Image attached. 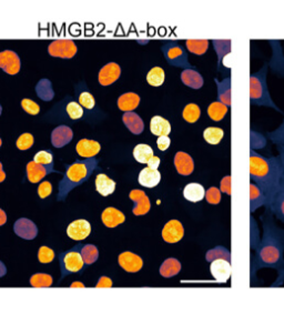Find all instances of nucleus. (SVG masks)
<instances>
[{
  "label": "nucleus",
  "mask_w": 284,
  "mask_h": 313,
  "mask_svg": "<svg viewBox=\"0 0 284 313\" xmlns=\"http://www.w3.org/2000/svg\"><path fill=\"white\" fill-rule=\"evenodd\" d=\"M36 93L38 95L41 100L50 101L53 97H55V93H53L51 83L48 79H42L36 86Z\"/></svg>",
  "instance_id": "38"
},
{
  "label": "nucleus",
  "mask_w": 284,
  "mask_h": 313,
  "mask_svg": "<svg viewBox=\"0 0 284 313\" xmlns=\"http://www.w3.org/2000/svg\"><path fill=\"white\" fill-rule=\"evenodd\" d=\"M228 111L229 108L227 106H224L219 101H214L208 108V116L210 117L213 121L219 122L227 116Z\"/></svg>",
  "instance_id": "36"
},
{
  "label": "nucleus",
  "mask_w": 284,
  "mask_h": 313,
  "mask_svg": "<svg viewBox=\"0 0 284 313\" xmlns=\"http://www.w3.org/2000/svg\"><path fill=\"white\" fill-rule=\"evenodd\" d=\"M160 180H161V174L159 170H153L150 168H144L140 171L138 176V182L144 188H154L157 187Z\"/></svg>",
  "instance_id": "22"
},
{
  "label": "nucleus",
  "mask_w": 284,
  "mask_h": 313,
  "mask_svg": "<svg viewBox=\"0 0 284 313\" xmlns=\"http://www.w3.org/2000/svg\"><path fill=\"white\" fill-rule=\"evenodd\" d=\"M50 170L46 168L45 166L36 164L35 161H30L27 165V178L31 183H38L40 182L48 174H50Z\"/></svg>",
  "instance_id": "27"
},
{
  "label": "nucleus",
  "mask_w": 284,
  "mask_h": 313,
  "mask_svg": "<svg viewBox=\"0 0 284 313\" xmlns=\"http://www.w3.org/2000/svg\"><path fill=\"white\" fill-rule=\"evenodd\" d=\"M214 83L218 88V101L229 108L231 106V78L227 77L222 82H219L216 78Z\"/></svg>",
  "instance_id": "24"
},
{
  "label": "nucleus",
  "mask_w": 284,
  "mask_h": 313,
  "mask_svg": "<svg viewBox=\"0 0 284 313\" xmlns=\"http://www.w3.org/2000/svg\"><path fill=\"white\" fill-rule=\"evenodd\" d=\"M212 42L218 55V69L222 71L224 58L231 52V40H212Z\"/></svg>",
  "instance_id": "33"
},
{
  "label": "nucleus",
  "mask_w": 284,
  "mask_h": 313,
  "mask_svg": "<svg viewBox=\"0 0 284 313\" xmlns=\"http://www.w3.org/2000/svg\"><path fill=\"white\" fill-rule=\"evenodd\" d=\"M101 220H103V223L107 226V228L114 229L125 222L126 217L120 210H118L114 207H108L104 210L103 214H101Z\"/></svg>",
  "instance_id": "20"
},
{
  "label": "nucleus",
  "mask_w": 284,
  "mask_h": 313,
  "mask_svg": "<svg viewBox=\"0 0 284 313\" xmlns=\"http://www.w3.org/2000/svg\"><path fill=\"white\" fill-rule=\"evenodd\" d=\"M34 161L36 164H39L45 166L46 168L49 169L51 172L56 170H53V154L48 150H41L39 152H37L34 156Z\"/></svg>",
  "instance_id": "43"
},
{
  "label": "nucleus",
  "mask_w": 284,
  "mask_h": 313,
  "mask_svg": "<svg viewBox=\"0 0 284 313\" xmlns=\"http://www.w3.org/2000/svg\"><path fill=\"white\" fill-rule=\"evenodd\" d=\"M205 197L208 203L219 204L220 201H221V191L217 187H211L206 191Z\"/></svg>",
  "instance_id": "49"
},
{
  "label": "nucleus",
  "mask_w": 284,
  "mask_h": 313,
  "mask_svg": "<svg viewBox=\"0 0 284 313\" xmlns=\"http://www.w3.org/2000/svg\"><path fill=\"white\" fill-rule=\"evenodd\" d=\"M206 190L202 185L198 182H191L183 189V197L185 200L190 201L192 203L200 202L203 198H205Z\"/></svg>",
  "instance_id": "25"
},
{
  "label": "nucleus",
  "mask_w": 284,
  "mask_h": 313,
  "mask_svg": "<svg viewBox=\"0 0 284 313\" xmlns=\"http://www.w3.org/2000/svg\"><path fill=\"white\" fill-rule=\"evenodd\" d=\"M173 164L176 172L181 176H190L195 170L194 159L189 153L183 152V151H179L175 153Z\"/></svg>",
  "instance_id": "17"
},
{
  "label": "nucleus",
  "mask_w": 284,
  "mask_h": 313,
  "mask_svg": "<svg viewBox=\"0 0 284 313\" xmlns=\"http://www.w3.org/2000/svg\"><path fill=\"white\" fill-rule=\"evenodd\" d=\"M140 105V96L135 93H127L118 98V108L121 111L131 112Z\"/></svg>",
  "instance_id": "28"
},
{
  "label": "nucleus",
  "mask_w": 284,
  "mask_h": 313,
  "mask_svg": "<svg viewBox=\"0 0 284 313\" xmlns=\"http://www.w3.org/2000/svg\"><path fill=\"white\" fill-rule=\"evenodd\" d=\"M120 75H121V68L119 64L116 62L107 63L99 71L98 74L99 84L101 86H104V87H107V86H110L116 83L117 80L120 78Z\"/></svg>",
  "instance_id": "14"
},
{
  "label": "nucleus",
  "mask_w": 284,
  "mask_h": 313,
  "mask_svg": "<svg viewBox=\"0 0 284 313\" xmlns=\"http://www.w3.org/2000/svg\"><path fill=\"white\" fill-rule=\"evenodd\" d=\"M217 259H224V260L231 261V253L224 247H216L213 249L209 250L206 253V260L208 262H212L213 260H217Z\"/></svg>",
  "instance_id": "41"
},
{
  "label": "nucleus",
  "mask_w": 284,
  "mask_h": 313,
  "mask_svg": "<svg viewBox=\"0 0 284 313\" xmlns=\"http://www.w3.org/2000/svg\"><path fill=\"white\" fill-rule=\"evenodd\" d=\"M67 113L68 116L71 118V119L73 120H77V119H80L83 116V109L82 107L80 106L78 102H74V101H71L69 102V104L67 105Z\"/></svg>",
  "instance_id": "47"
},
{
  "label": "nucleus",
  "mask_w": 284,
  "mask_h": 313,
  "mask_svg": "<svg viewBox=\"0 0 284 313\" xmlns=\"http://www.w3.org/2000/svg\"><path fill=\"white\" fill-rule=\"evenodd\" d=\"M14 230L16 234L25 240H33L38 234L37 225L33 221L27 218H21L16 221L14 224Z\"/></svg>",
  "instance_id": "15"
},
{
  "label": "nucleus",
  "mask_w": 284,
  "mask_h": 313,
  "mask_svg": "<svg viewBox=\"0 0 284 313\" xmlns=\"http://www.w3.org/2000/svg\"><path fill=\"white\" fill-rule=\"evenodd\" d=\"M91 233V224L84 219L74 220L68 225L67 234L74 241H82L87 239Z\"/></svg>",
  "instance_id": "10"
},
{
  "label": "nucleus",
  "mask_w": 284,
  "mask_h": 313,
  "mask_svg": "<svg viewBox=\"0 0 284 313\" xmlns=\"http://www.w3.org/2000/svg\"><path fill=\"white\" fill-rule=\"evenodd\" d=\"M96 190L103 197H108L116 190V181L105 174L96 177Z\"/></svg>",
  "instance_id": "26"
},
{
  "label": "nucleus",
  "mask_w": 284,
  "mask_h": 313,
  "mask_svg": "<svg viewBox=\"0 0 284 313\" xmlns=\"http://www.w3.org/2000/svg\"><path fill=\"white\" fill-rule=\"evenodd\" d=\"M129 198L135 203L132 213L137 215V217L138 215L147 214L150 211V209H151V202H150V199L144 191L139 190V189H133L129 193Z\"/></svg>",
  "instance_id": "11"
},
{
  "label": "nucleus",
  "mask_w": 284,
  "mask_h": 313,
  "mask_svg": "<svg viewBox=\"0 0 284 313\" xmlns=\"http://www.w3.org/2000/svg\"><path fill=\"white\" fill-rule=\"evenodd\" d=\"M55 257H56V253L52 249H50V248H48L46 246L40 247V249L38 251V260L41 263H44V264L50 263L53 261Z\"/></svg>",
  "instance_id": "48"
},
{
  "label": "nucleus",
  "mask_w": 284,
  "mask_h": 313,
  "mask_svg": "<svg viewBox=\"0 0 284 313\" xmlns=\"http://www.w3.org/2000/svg\"><path fill=\"white\" fill-rule=\"evenodd\" d=\"M78 104L81 107H84L85 109H92L96 105V100L92 95L88 93V91H84V93H82L79 96Z\"/></svg>",
  "instance_id": "51"
},
{
  "label": "nucleus",
  "mask_w": 284,
  "mask_h": 313,
  "mask_svg": "<svg viewBox=\"0 0 284 313\" xmlns=\"http://www.w3.org/2000/svg\"><path fill=\"white\" fill-rule=\"evenodd\" d=\"M277 152H278V158L281 160V164L284 168V145H276Z\"/></svg>",
  "instance_id": "57"
},
{
  "label": "nucleus",
  "mask_w": 284,
  "mask_h": 313,
  "mask_svg": "<svg viewBox=\"0 0 284 313\" xmlns=\"http://www.w3.org/2000/svg\"><path fill=\"white\" fill-rule=\"evenodd\" d=\"M76 287H81V288H83L84 285H83L82 283H80V282H74V283L71 284V288H76Z\"/></svg>",
  "instance_id": "61"
},
{
  "label": "nucleus",
  "mask_w": 284,
  "mask_h": 313,
  "mask_svg": "<svg viewBox=\"0 0 284 313\" xmlns=\"http://www.w3.org/2000/svg\"><path fill=\"white\" fill-rule=\"evenodd\" d=\"M283 174L284 168L278 155L266 158L251 148L250 178L251 181H253L264 194L265 209L270 208Z\"/></svg>",
  "instance_id": "2"
},
{
  "label": "nucleus",
  "mask_w": 284,
  "mask_h": 313,
  "mask_svg": "<svg viewBox=\"0 0 284 313\" xmlns=\"http://www.w3.org/2000/svg\"><path fill=\"white\" fill-rule=\"evenodd\" d=\"M150 130L154 136H169L171 132L170 122L160 116H154L150 121Z\"/></svg>",
  "instance_id": "30"
},
{
  "label": "nucleus",
  "mask_w": 284,
  "mask_h": 313,
  "mask_svg": "<svg viewBox=\"0 0 284 313\" xmlns=\"http://www.w3.org/2000/svg\"><path fill=\"white\" fill-rule=\"evenodd\" d=\"M78 249L79 247H76L74 249L60 255L61 278H65L67 274L80 272L83 269L84 262L82 260L81 253L78 251Z\"/></svg>",
  "instance_id": "6"
},
{
  "label": "nucleus",
  "mask_w": 284,
  "mask_h": 313,
  "mask_svg": "<svg viewBox=\"0 0 284 313\" xmlns=\"http://www.w3.org/2000/svg\"><path fill=\"white\" fill-rule=\"evenodd\" d=\"M20 58L13 50H4L0 52V68L8 74H17L20 71Z\"/></svg>",
  "instance_id": "12"
},
{
  "label": "nucleus",
  "mask_w": 284,
  "mask_h": 313,
  "mask_svg": "<svg viewBox=\"0 0 284 313\" xmlns=\"http://www.w3.org/2000/svg\"><path fill=\"white\" fill-rule=\"evenodd\" d=\"M165 72L161 67H153L147 73V83L151 87H160L164 84Z\"/></svg>",
  "instance_id": "37"
},
{
  "label": "nucleus",
  "mask_w": 284,
  "mask_h": 313,
  "mask_svg": "<svg viewBox=\"0 0 284 313\" xmlns=\"http://www.w3.org/2000/svg\"><path fill=\"white\" fill-rule=\"evenodd\" d=\"M73 132L67 126H59L51 133V143L55 148H62L71 141Z\"/></svg>",
  "instance_id": "21"
},
{
  "label": "nucleus",
  "mask_w": 284,
  "mask_h": 313,
  "mask_svg": "<svg viewBox=\"0 0 284 313\" xmlns=\"http://www.w3.org/2000/svg\"><path fill=\"white\" fill-rule=\"evenodd\" d=\"M181 271V263L175 258H168L164 260L159 269V272L163 278H172Z\"/></svg>",
  "instance_id": "32"
},
{
  "label": "nucleus",
  "mask_w": 284,
  "mask_h": 313,
  "mask_svg": "<svg viewBox=\"0 0 284 313\" xmlns=\"http://www.w3.org/2000/svg\"><path fill=\"white\" fill-rule=\"evenodd\" d=\"M267 64L264 63L259 71L250 75V102L252 106L270 107L283 115V111L272 100L266 84Z\"/></svg>",
  "instance_id": "4"
},
{
  "label": "nucleus",
  "mask_w": 284,
  "mask_h": 313,
  "mask_svg": "<svg viewBox=\"0 0 284 313\" xmlns=\"http://www.w3.org/2000/svg\"><path fill=\"white\" fill-rule=\"evenodd\" d=\"M2 144H3V140H2V138H0V147H2Z\"/></svg>",
  "instance_id": "63"
},
{
  "label": "nucleus",
  "mask_w": 284,
  "mask_h": 313,
  "mask_svg": "<svg viewBox=\"0 0 284 313\" xmlns=\"http://www.w3.org/2000/svg\"><path fill=\"white\" fill-rule=\"evenodd\" d=\"M5 179H6V174L3 170V164L0 163V183L4 182Z\"/></svg>",
  "instance_id": "60"
},
{
  "label": "nucleus",
  "mask_w": 284,
  "mask_h": 313,
  "mask_svg": "<svg viewBox=\"0 0 284 313\" xmlns=\"http://www.w3.org/2000/svg\"><path fill=\"white\" fill-rule=\"evenodd\" d=\"M76 150L80 156H82V158L85 159H90L94 158V156L100 152L101 145L98 141H94V140L81 139L80 141H78L76 145Z\"/></svg>",
  "instance_id": "19"
},
{
  "label": "nucleus",
  "mask_w": 284,
  "mask_h": 313,
  "mask_svg": "<svg viewBox=\"0 0 284 313\" xmlns=\"http://www.w3.org/2000/svg\"><path fill=\"white\" fill-rule=\"evenodd\" d=\"M122 121L128 130L133 134H141L144 130V122L136 112H125L122 116Z\"/></svg>",
  "instance_id": "23"
},
{
  "label": "nucleus",
  "mask_w": 284,
  "mask_h": 313,
  "mask_svg": "<svg viewBox=\"0 0 284 313\" xmlns=\"http://www.w3.org/2000/svg\"><path fill=\"white\" fill-rule=\"evenodd\" d=\"M223 136L224 131L221 128L218 127H209L203 131V138H205L206 142L212 145H216L221 142Z\"/></svg>",
  "instance_id": "39"
},
{
  "label": "nucleus",
  "mask_w": 284,
  "mask_h": 313,
  "mask_svg": "<svg viewBox=\"0 0 284 313\" xmlns=\"http://www.w3.org/2000/svg\"><path fill=\"white\" fill-rule=\"evenodd\" d=\"M181 82L191 89H200L203 86V77L195 69H184L181 72Z\"/></svg>",
  "instance_id": "29"
},
{
  "label": "nucleus",
  "mask_w": 284,
  "mask_h": 313,
  "mask_svg": "<svg viewBox=\"0 0 284 313\" xmlns=\"http://www.w3.org/2000/svg\"><path fill=\"white\" fill-rule=\"evenodd\" d=\"M21 107H23V109L27 113H29V115L37 116L40 112L39 105L36 104V102L31 99H27V98L23 99V101H21Z\"/></svg>",
  "instance_id": "50"
},
{
  "label": "nucleus",
  "mask_w": 284,
  "mask_h": 313,
  "mask_svg": "<svg viewBox=\"0 0 284 313\" xmlns=\"http://www.w3.org/2000/svg\"><path fill=\"white\" fill-rule=\"evenodd\" d=\"M267 139L275 145H284V120L275 130L266 133Z\"/></svg>",
  "instance_id": "45"
},
{
  "label": "nucleus",
  "mask_w": 284,
  "mask_h": 313,
  "mask_svg": "<svg viewBox=\"0 0 284 313\" xmlns=\"http://www.w3.org/2000/svg\"><path fill=\"white\" fill-rule=\"evenodd\" d=\"M2 112H3V107L0 106V115H2Z\"/></svg>",
  "instance_id": "62"
},
{
  "label": "nucleus",
  "mask_w": 284,
  "mask_h": 313,
  "mask_svg": "<svg viewBox=\"0 0 284 313\" xmlns=\"http://www.w3.org/2000/svg\"><path fill=\"white\" fill-rule=\"evenodd\" d=\"M52 281V277L46 273H37L30 278V284L34 288H49Z\"/></svg>",
  "instance_id": "44"
},
{
  "label": "nucleus",
  "mask_w": 284,
  "mask_h": 313,
  "mask_svg": "<svg viewBox=\"0 0 284 313\" xmlns=\"http://www.w3.org/2000/svg\"><path fill=\"white\" fill-rule=\"evenodd\" d=\"M260 207H265L264 194L253 181L250 183V211L254 213Z\"/></svg>",
  "instance_id": "31"
},
{
  "label": "nucleus",
  "mask_w": 284,
  "mask_h": 313,
  "mask_svg": "<svg viewBox=\"0 0 284 313\" xmlns=\"http://www.w3.org/2000/svg\"><path fill=\"white\" fill-rule=\"evenodd\" d=\"M274 218L284 223V174L269 208Z\"/></svg>",
  "instance_id": "16"
},
{
  "label": "nucleus",
  "mask_w": 284,
  "mask_h": 313,
  "mask_svg": "<svg viewBox=\"0 0 284 313\" xmlns=\"http://www.w3.org/2000/svg\"><path fill=\"white\" fill-rule=\"evenodd\" d=\"M51 57L71 59L77 53V46L72 40H55L48 47Z\"/></svg>",
  "instance_id": "7"
},
{
  "label": "nucleus",
  "mask_w": 284,
  "mask_h": 313,
  "mask_svg": "<svg viewBox=\"0 0 284 313\" xmlns=\"http://www.w3.org/2000/svg\"><path fill=\"white\" fill-rule=\"evenodd\" d=\"M147 165H148V168L153 169V170H158L159 166H160V158L157 155H153L149 159Z\"/></svg>",
  "instance_id": "56"
},
{
  "label": "nucleus",
  "mask_w": 284,
  "mask_h": 313,
  "mask_svg": "<svg viewBox=\"0 0 284 313\" xmlns=\"http://www.w3.org/2000/svg\"><path fill=\"white\" fill-rule=\"evenodd\" d=\"M263 234L255 248V257L252 261V272L261 268L275 269L281 273L284 271V229L275 223L274 215L265 209L261 215Z\"/></svg>",
  "instance_id": "1"
},
{
  "label": "nucleus",
  "mask_w": 284,
  "mask_h": 313,
  "mask_svg": "<svg viewBox=\"0 0 284 313\" xmlns=\"http://www.w3.org/2000/svg\"><path fill=\"white\" fill-rule=\"evenodd\" d=\"M161 236L168 244H176L184 237V228L179 220L172 219L164 224Z\"/></svg>",
  "instance_id": "8"
},
{
  "label": "nucleus",
  "mask_w": 284,
  "mask_h": 313,
  "mask_svg": "<svg viewBox=\"0 0 284 313\" xmlns=\"http://www.w3.org/2000/svg\"><path fill=\"white\" fill-rule=\"evenodd\" d=\"M7 222V215L3 209H0V226Z\"/></svg>",
  "instance_id": "58"
},
{
  "label": "nucleus",
  "mask_w": 284,
  "mask_h": 313,
  "mask_svg": "<svg viewBox=\"0 0 284 313\" xmlns=\"http://www.w3.org/2000/svg\"><path fill=\"white\" fill-rule=\"evenodd\" d=\"M52 186L49 181L41 182L38 187V194L41 199H46L51 194Z\"/></svg>",
  "instance_id": "52"
},
{
  "label": "nucleus",
  "mask_w": 284,
  "mask_h": 313,
  "mask_svg": "<svg viewBox=\"0 0 284 313\" xmlns=\"http://www.w3.org/2000/svg\"><path fill=\"white\" fill-rule=\"evenodd\" d=\"M118 262H119V266L125 270L126 272L129 273L139 272L143 266V260L141 259V257H139L136 253L130 251L122 252L121 255H119Z\"/></svg>",
  "instance_id": "13"
},
{
  "label": "nucleus",
  "mask_w": 284,
  "mask_h": 313,
  "mask_svg": "<svg viewBox=\"0 0 284 313\" xmlns=\"http://www.w3.org/2000/svg\"><path fill=\"white\" fill-rule=\"evenodd\" d=\"M220 191L231 196V176H226L220 183Z\"/></svg>",
  "instance_id": "53"
},
{
  "label": "nucleus",
  "mask_w": 284,
  "mask_h": 313,
  "mask_svg": "<svg viewBox=\"0 0 284 313\" xmlns=\"http://www.w3.org/2000/svg\"><path fill=\"white\" fill-rule=\"evenodd\" d=\"M133 158L136 159V161H138L139 164H147L149 159L153 156V150L152 148L150 147L149 144H144V143H140L137 144L135 149H133Z\"/></svg>",
  "instance_id": "34"
},
{
  "label": "nucleus",
  "mask_w": 284,
  "mask_h": 313,
  "mask_svg": "<svg viewBox=\"0 0 284 313\" xmlns=\"http://www.w3.org/2000/svg\"><path fill=\"white\" fill-rule=\"evenodd\" d=\"M186 49L197 56L205 55L209 49V40L207 39H187L185 40Z\"/></svg>",
  "instance_id": "35"
},
{
  "label": "nucleus",
  "mask_w": 284,
  "mask_h": 313,
  "mask_svg": "<svg viewBox=\"0 0 284 313\" xmlns=\"http://www.w3.org/2000/svg\"><path fill=\"white\" fill-rule=\"evenodd\" d=\"M269 42H270V45L273 49L270 66H271L273 71L284 78V55H283L280 41L278 40H269Z\"/></svg>",
  "instance_id": "18"
},
{
  "label": "nucleus",
  "mask_w": 284,
  "mask_h": 313,
  "mask_svg": "<svg viewBox=\"0 0 284 313\" xmlns=\"http://www.w3.org/2000/svg\"><path fill=\"white\" fill-rule=\"evenodd\" d=\"M231 264L224 259H217L210 264V272L218 283H226L231 277Z\"/></svg>",
  "instance_id": "9"
},
{
  "label": "nucleus",
  "mask_w": 284,
  "mask_h": 313,
  "mask_svg": "<svg viewBox=\"0 0 284 313\" xmlns=\"http://www.w3.org/2000/svg\"><path fill=\"white\" fill-rule=\"evenodd\" d=\"M162 52L167 59V61L171 66L174 67H181V68H186V69H194L195 67H192L187 60V53L186 51L182 48L178 42L171 41L167 42L164 46H162Z\"/></svg>",
  "instance_id": "5"
},
{
  "label": "nucleus",
  "mask_w": 284,
  "mask_h": 313,
  "mask_svg": "<svg viewBox=\"0 0 284 313\" xmlns=\"http://www.w3.org/2000/svg\"><path fill=\"white\" fill-rule=\"evenodd\" d=\"M33 144H34V136L28 132L21 134V136L17 139V141H16V147L21 151L30 149L33 147Z\"/></svg>",
  "instance_id": "46"
},
{
  "label": "nucleus",
  "mask_w": 284,
  "mask_h": 313,
  "mask_svg": "<svg viewBox=\"0 0 284 313\" xmlns=\"http://www.w3.org/2000/svg\"><path fill=\"white\" fill-rule=\"evenodd\" d=\"M6 273H7L6 267H5V264L2 261H0V278L4 277Z\"/></svg>",
  "instance_id": "59"
},
{
  "label": "nucleus",
  "mask_w": 284,
  "mask_h": 313,
  "mask_svg": "<svg viewBox=\"0 0 284 313\" xmlns=\"http://www.w3.org/2000/svg\"><path fill=\"white\" fill-rule=\"evenodd\" d=\"M171 144V139L168 136H160L157 139V145L159 150L167 151Z\"/></svg>",
  "instance_id": "54"
},
{
  "label": "nucleus",
  "mask_w": 284,
  "mask_h": 313,
  "mask_svg": "<svg viewBox=\"0 0 284 313\" xmlns=\"http://www.w3.org/2000/svg\"><path fill=\"white\" fill-rule=\"evenodd\" d=\"M99 160L90 158L85 160H77L72 165H66V175L59 183V193L57 197L58 201H65L68 193L76 187L82 185L92 175L94 169L98 167Z\"/></svg>",
  "instance_id": "3"
},
{
  "label": "nucleus",
  "mask_w": 284,
  "mask_h": 313,
  "mask_svg": "<svg viewBox=\"0 0 284 313\" xmlns=\"http://www.w3.org/2000/svg\"><path fill=\"white\" fill-rule=\"evenodd\" d=\"M80 253H81V257H82V260H83L84 264H88V266H90V264H92L97 261L98 257H99L98 248L93 245L83 246L81 248V252Z\"/></svg>",
  "instance_id": "42"
},
{
  "label": "nucleus",
  "mask_w": 284,
  "mask_h": 313,
  "mask_svg": "<svg viewBox=\"0 0 284 313\" xmlns=\"http://www.w3.org/2000/svg\"><path fill=\"white\" fill-rule=\"evenodd\" d=\"M201 109L200 107L196 104H187L183 111H182V117L187 123H196L200 119Z\"/></svg>",
  "instance_id": "40"
},
{
  "label": "nucleus",
  "mask_w": 284,
  "mask_h": 313,
  "mask_svg": "<svg viewBox=\"0 0 284 313\" xmlns=\"http://www.w3.org/2000/svg\"><path fill=\"white\" fill-rule=\"evenodd\" d=\"M111 287H112V280L108 277H101L97 285H96V288H111Z\"/></svg>",
  "instance_id": "55"
}]
</instances>
